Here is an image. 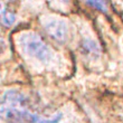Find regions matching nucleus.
<instances>
[{
    "label": "nucleus",
    "instance_id": "423d86ee",
    "mask_svg": "<svg viewBox=\"0 0 123 123\" xmlns=\"http://www.w3.org/2000/svg\"><path fill=\"white\" fill-rule=\"evenodd\" d=\"M86 5L92 6L93 8H97L98 10H102V11H105L106 10L107 2H104V1H87Z\"/></svg>",
    "mask_w": 123,
    "mask_h": 123
},
{
    "label": "nucleus",
    "instance_id": "f03ea898",
    "mask_svg": "<svg viewBox=\"0 0 123 123\" xmlns=\"http://www.w3.org/2000/svg\"><path fill=\"white\" fill-rule=\"evenodd\" d=\"M19 44L27 55L32 56L34 58L40 62H47L50 59V56H52L50 49L35 34L27 32L21 35L19 38Z\"/></svg>",
    "mask_w": 123,
    "mask_h": 123
},
{
    "label": "nucleus",
    "instance_id": "20e7f679",
    "mask_svg": "<svg viewBox=\"0 0 123 123\" xmlns=\"http://www.w3.org/2000/svg\"><path fill=\"white\" fill-rule=\"evenodd\" d=\"M17 20V12L13 2L0 1V25L3 27H11Z\"/></svg>",
    "mask_w": 123,
    "mask_h": 123
},
{
    "label": "nucleus",
    "instance_id": "f257e3e1",
    "mask_svg": "<svg viewBox=\"0 0 123 123\" xmlns=\"http://www.w3.org/2000/svg\"><path fill=\"white\" fill-rule=\"evenodd\" d=\"M44 114L34 112L30 98L18 90L0 95V121L3 123H40Z\"/></svg>",
    "mask_w": 123,
    "mask_h": 123
},
{
    "label": "nucleus",
    "instance_id": "0eeeda50",
    "mask_svg": "<svg viewBox=\"0 0 123 123\" xmlns=\"http://www.w3.org/2000/svg\"><path fill=\"white\" fill-rule=\"evenodd\" d=\"M5 49H6V43H5V39L0 36V55L5 52Z\"/></svg>",
    "mask_w": 123,
    "mask_h": 123
},
{
    "label": "nucleus",
    "instance_id": "7ed1b4c3",
    "mask_svg": "<svg viewBox=\"0 0 123 123\" xmlns=\"http://www.w3.org/2000/svg\"><path fill=\"white\" fill-rule=\"evenodd\" d=\"M45 31L46 34L54 40V42L63 44L67 40L68 37V28L67 25L62 20L53 19L45 24Z\"/></svg>",
    "mask_w": 123,
    "mask_h": 123
},
{
    "label": "nucleus",
    "instance_id": "39448f33",
    "mask_svg": "<svg viewBox=\"0 0 123 123\" xmlns=\"http://www.w3.org/2000/svg\"><path fill=\"white\" fill-rule=\"evenodd\" d=\"M80 47H81V52L84 54V55L88 56V57H97L100 55V47L97 46V44L92 39L88 38H84L80 44Z\"/></svg>",
    "mask_w": 123,
    "mask_h": 123
}]
</instances>
